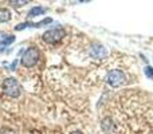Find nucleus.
Listing matches in <instances>:
<instances>
[{
    "label": "nucleus",
    "mask_w": 153,
    "mask_h": 134,
    "mask_svg": "<svg viewBox=\"0 0 153 134\" xmlns=\"http://www.w3.org/2000/svg\"><path fill=\"white\" fill-rule=\"evenodd\" d=\"M38 59H39V51H38L36 47H28L26 51H24L23 56L20 59V63L23 67H34L36 64Z\"/></svg>",
    "instance_id": "1"
},
{
    "label": "nucleus",
    "mask_w": 153,
    "mask_h": 134,
    "mask_svg": "<svg viewBox=\"0 0 153 134\" xmlns=\"http://www.w3.org/2000/svg\"><path fill=\"white\" fill-rule=\"evenodd\" d=\"M106 83L110 84L111 87H118L121 84L126 83V75L121 70H111L106 75Z\"/></svg>",
    "instance_id": "2"
},
{
    "label": "nucleus",
    "mask_w": 153,
    "mask_h": 134,
    "mask_svg": "<svg viewBox=\"0 0 153 134\" xmlns=\"http://www.w3.org/2000/svg\"><path fill=\"white\" fill-rule=\"evenodd\" d=\"M3 91L10 97H19L22 93V87L19 84V82L13 78H8L3 83Z\"/></svg>",
    "instance_id": "3"
},
{
    "label": "nucleus",
    "mask_w": 153,
    "mask_h": 134,
    "mask_svg": "<svg viewBox=\"0 0 153 134\" xmlns=\"http://www.w3.org/2000/svg\"><path fill=\"white\" fill-rule=\"evenodd\" d=\"M65 36V31L62 28H54V30H48L45 34L42 35V39L45 40L48 44H54V43L59 42L62 38Z\"/></svg>",
    "instance_id": "4"
},
{
    "label": "nucleus",
    "mask_w": 153,
    "mask_h": 134,
    "mask_svg": "<svg viewBox=\"0 0 153 134\" xmlns=\"http://www.w3.org/2000/svg\"><path fill=\"white\" fill-rule=\"evenodd\" d=\"M90 55L95 59H103L106 56V48L103 46L95 43L91 48H90Z\"/></svg>",
    "instance_id": "5"
},
{
    "label": "nucleus",
    "mask_w": 153,
    "mask_h": 134,
    "mask_svg": "<svg viewBox=\"0 0 153 134\" xmlns=\"http://www.w3.org/2000/svg\"><path fill=\"white\" fill-rule=\"evenodd\" d=\"M46 8L45 7H40V5H36V7H32L31 10L28 11V18L32 19L35 18V16H39V15H43V13H46Z\"/></svg>",
    "instance_id": "6"
},
{
    "label": "nucleus",
    "mask_w": 153,
    "mask_h": 134,
    "mask_svg": "<svg viewBox=\"0 0 153 134\" xmlns=\"http://www.w3.org/2000/svg\"><path fill=\"white\" fill-rule=\"evenodd\" d=\"M11 19V12L7 8H0V23L3 21H8Z\"/></svg>",
    "instance_id": "7"
},
{
    "label": "nucleus",
    "mask_w": 153,
    "mask_h": 134,
    "mask_svg": "<svg viewBox=\"0 0 153 134\" xmlns=\"http://www.w3.org/2000/svg\"><path fill=\"white\" fill-rule=\"evenodd\" d=\"M12 42H15V36H5L4 39H0V46L3 44H11Z\"/></svg>",
    "instance_id": "8"
},
{
    "label": "nucleus",
    "mask_w": 153,
    "mask_h": 134,
    "mask_svg": "<svg viewBox=\"0 0 153 134\" xmlns=\"http://www.w3.org/2000/svg\"><path fill=\"white\" fill-rule=\"evenodd\" d=\"M145 75L148 76V78H151L153 79V68L151 66H148V67H145Z\"/></svg>",
    "instance_id": "9"
},
{
    "label": "nucleus",
    "mask_w": 153,
    "mask_h": 134,
    "mask_svg": "<svg viewBox=\"0 0 153 134\" xmlns=\"http://www.w3.org/2000/svg\"><path fill=\"white\" fill-rule=\"evenodd\" d=\"M11 4H13V5H16V7H19V5H24V4H27V1H12Z\"/></svg>",
    "instance_id": "10"
},
{
    "label": "nucleus",
    "mask_w": 153,
    "mask_h": 134,
    "mask_svg": "<svg viewBox=\"0 0 153 134\" xmlns=\"http://www.w3.org/2000/svg\"><path fill=\"white\" fill-rule=\"evenodd\" d=\"M73 134H82V133H73Z\"/></svg>",
    "instance_id": "11"
}]
</instances>
